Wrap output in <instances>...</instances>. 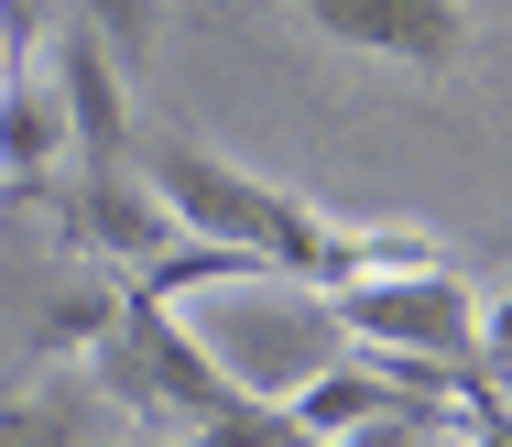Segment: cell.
Instances as JSON below:
<instances>
[{"mask_svg":"<svg viewBox=\"0 0 512 447\" xmlns=\"http://www.w3.org/2000/svg\"><path fill=\"white\" fill-rule=\"evenodd\" d=\"M131 175L164 197V219L186 229V240H229V251H251L262 273H284V284H327V240L338 219L306 208V197H284V186H262V175H240L229 153H207V142H131Z\"/></svg>","mask_w":512,"mask_h":447,"instance_id":"cell-1","label":"cell"},{"mask_svg":"<svg viewBox=\"0 0 512 447\" xmlns=\"http://www.w3.org/2000/svg\"><path fill=\"white\" fill-rule=\"evenodd\" d=\"M327 328H349L360 349H404V360H469V349H491V338H502V317L458 284V262H436V273L327 284Z\"/></svg>","mask_w":512,"mask_h":447,"instance_id":"cell-2","label":"cell"},{"mask_svg":"<svg viewBox=\"0 0 512 447\" xmlns=\"http://www.w3.org/2000/svg\"><path fill=\"white\" fill-rule=\"evenodd\" d=\"M327 44L349 55H382V66H414V77H458L469 44H480V11L469 0H295Z\"/></svg>","mask_w":512,"mask_h":447,"instance_id":"cell-3","label":"cell"},{"mask_svg":"<svg viewBox=\"0 0 512 447\" xmlns=\"http://www.w3.org/2000/svg\"><path fill=\"white\" fill-rule=\"evenodd\" d=\"M66 229H77V251H99L120 273H142V262H164L186 229L164 219V197L131 175V153L120 164H77V186H66Z\"/></svg>","mask_w":512,"mask_h":447,"instance_id":"cell-4","label":"cell"},{"mask_svg":"<svg viewBox=\"0 0 512 447\" xmlns=\"http://www.w3.org/2000/svg\"><path fill=\"white\" fill-rule=\"evenodd\" d=\"M44 77H55V110H66V153H77V164H120V153H131V110H120L109 44L88 22H66L55 55H44Z\"/></svg>","mask_w":512,"mask_h":447,"instance_id":"cell-5","label":"cell"},{"mask_svg":"<svg viewBox=\"0 0 512 447\" xmlns=\"http://www.w3.org/2000/svg\"><path fill=\"white\" fill-rule=\"evenodd\" d=\"M55 164H66V110H55V77H44L33 55H11V66H0V197L55 186Z\"/></svg>","mask_w":512,"mask_h":447,"instance_id":"cell-6","label":"cell"},{"mask_svg":"<svg viewBox=\"0 0 512 447\" xmlns=\"http://www.w3.org/2000/svg\"><path fill=\"white\" fill-rule=\"evenodd\" d=\"M0 447H88V393L66 382H33L0 404Z\"/></svg>","mask_w":512,"mask_h":447,"instance_id":"cell-7","label":"cell"},{"mask_svg":"<svg viewBox=\"0 0 512 447\" xmlns=\"http://www.w3.org/2000/svg\"><path fill=\"white\" fill-rule=\"evenodd\" d=\"M77 22L109 44V66L131 77L142 55H153V33H164V0H77Z\"/></svg>","mask_w":512,"mask_h":447,"instance_id":"cell-8","label":"cell"},{"mask_svg":"<svg viewBox=\"0 0 512 447\" xmlns=\"http://www.w3.org/2000/svg\"><path fill=\"white\" fill-rule=\"evenodd\" d=\"M109 317H120V284H88V295H66V306L44 317L33 349H44V360H88V349L109 338Z\"/></svg>","mask_w":512,"mask_h":447,"instance_id":"cell-9","label":"cell"},{"mask_svg":"<svg viewBox=\"0 0 512 447\" xmlns=\"http://www.w3.org/2000/svg\"><path fill=\"white\" fill-rule=\"evenodd\" d=\"M186 447H295V415H284L273 393H251V404H229V415L186 426Z\"/></svg>","mask_w":512,"mask_h":447,"instance_id":"cell-10","label":"cell"},{"mask_svg":"<svg viewBox=\"0 0 512 447\" xmlns=\"http://www.w3.org/2000/svg\"><path fill=\"white\" fill-rule=\"evenodd\" d=\"M295 447H338V437H295Z\"/></svg>","mask_w":512,"mask_h":447,"instance_id":"cell-11","label":"cell"},{"mask_svg":"<svg viewBox=\"0 0 512 447\" xmlns=\"http://www.w3.org/2000/svg\"><path fill=\"white\" fill-rule=\"evenodd\" d=\"M120 447H153V437H120Z\"/></svg>","mask_w":512,"mask_h":447,"instance_id":"cell-12","label":"cell"}]
</instances>
